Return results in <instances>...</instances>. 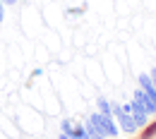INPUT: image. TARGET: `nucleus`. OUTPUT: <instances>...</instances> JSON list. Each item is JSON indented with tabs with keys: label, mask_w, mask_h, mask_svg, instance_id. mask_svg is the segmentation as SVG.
<instances>
[{
	"label": "nucleus",
	"mask_w": 156,
	"mask_h": 139,
	"mask_svg": "<svg viewBox=\"0 0 156 139\" xmlns=\"http://www.w3.org/2000/svg\"><path fill=\"white\" fill-rule=\"evenodd\" d=\"M111 115L115 118L120 132H125V134H137V132H139L135 118H132L130 113H125V110H122V106H120L118 101H111Z\"/></svg>",
	"instance_id": "nucleus-1"
},
{
	"label": "nucleus",
	"mask_w": 156,
	"mask_h": 139,
	"mask_svg": "<svg viewBox=\"0 0 156 139\" xmlns=\"http://www.w3.org/2000/svg\"><path fill=\"white\" fill-rule=\"evenodd\" d=\"M89 120L94 122V127H96L98 132H103L108 139H115L118 134H120V127H118V122H115L113 115H103V113L94 110V113L89 115Z\"/></svg>",
	"instance_id": "nucleus-2"
},
{
	"label": "nucleus",
	"mask_w": 156,
	"mask_h": 139,
	"mask_svg": "<svg viewBox=\"0 0 156 139\" xmlns=\"http://www.w3.org/2000/svg\"><path fill=\"white\" fill-rule=\"evenodd\" d=\"M130 106H132V108H130V115L135 118L137 127H139V130H142V127H147V125H149V120H151V115L147 113V108H144L139 101H135V99L130 101Z\"/></svg>",
	"instance_id": "nucleus-3"
},
{
	"label": "nucleus",
	"mask_w": 156,
	"mask_h": 139,
	"mask_svg": "<svg viewBox=\"0 0 156 139\" xmlns=\"http://www.w3.org/2000/svg\"><path fill=\"white\" fill-rule=\"evenodd\" d=\"M132 99L139 101V103L147 108V113H149V115H156V96H147V94H144V91L137 86L135 94H132Z\"/></svg>",
	"instance_id": "nucleus-4"
},
{
	"label": "nucleus",
	"mask_w": 156,
	"mask_h": 139,
	"mask_svg": "<svg viewBox=\"0 0 156 139\" xmlns=\"http://www.w3.org/2000/svg\"><path fill=\"white\" fill-rule=\"evenodd\" d=\"M137 86H139L147 96H156V86H154V82H151V77H149V72L137 77Z\"/></svg>",
	"instance_id": "nucleus-5"
},
{
	"label": "nucleus",
	"mask_w": 156,
	"mask_h": 139,
	"mask_svg": "<svg viewBox=\"0 0 156 139\" xmlns=\"http://www.w3.org/2000/svg\"><path fill=\"white\" fill-rule=\"evenodd\" d=\"M82 125H84V130H87V134H89L91 139H108L106 134H103V132H98L96 127H94V122H91L89 118H84V120H82Z\"/></svg>",
	"instance_id": "nucleus-6"
},
{
	"label": "nucleus",
	"mask_w": 156,
	"mask_h": 139,
	"mask_svg": "<svg viewBox=\"0 0 156 139\" xmlns=\"http://www.w3.org/2000/svg\"><path fill=\"white\" fill-rule=\"evenodd\" d=\"M67 137H72V139H91L89 134H87V130H84L82 122H75V127L67 132Z\"/></svg>",
	"instance_id": "nucleus-7"
},
{
	"label": "nucleus",
	"mask_w": 156,
	"mask_h": 139,
	"mask_svg": "<svg viewBox=\"0 0 156 139\" xmlns=\"http://www.w3.org/2000/svg\"><path fill=\"white\" fill-rule=\"evenodd\" d=\"M139 132H142L139 139H156V120H149V125H147V127H142Z\"/></svg>",
	"instance_id": "nucleus-8"
},
{
	"label": "nucleus",
	"mask_w": 156,
	"mask_h": 139,
	"mask_svg": "<svg viewBox=\"0 0 156 139\" xmlns=\"http://www.w3.org/2000/svg\"><path fill=\"white\" fill-rule=\"evenodd\" d=\"M96 110L103 113V115H111V101L106 96H96Z\"/></svg>",
	"instance_id": "nucleus-9"
},
{
	"label": "nucleus",
	"mask_w": 156,
	"mask_h": 139,
	"mask_svg": "<svg viewBox=\"0 0 156 139\" xmlns=\"http://www.w3.org/2000/svg\"><path fill=\"white\" fill-rule=\"evenodd\" d=\"M75 122H77L75 118H65V120H60V132H62V134H67V132L75 127Z\"/></svg>",
	"instance_id": "nucleus-10"
},
{
	"label": "nucleus",
	"mask_w": 156,
	"mask_h": 139,
	"mask_svg": "<svg viewBox=\"0 0 156 139\" xmlns=\"http://www.w3.org/2000/svg\"><path fill=\"white\" fill-rule=\"evenodd\" d=\"M5 19V0H0V22Z\"/></svg>",
	"instance_id": "nucleus-11"
},
{
	"label": "nucleus",
	"mask_w": 156,
	"mask_h": 139,
	"mask_svg": "<svg viewBox=\"0 0 156 139\" xmlns=\"http://www.w3.org/2000/svg\"><path fill=\"white\" fill-rule=\"evenodd\" d=\"M55 139H72V137H67V134H62V132H60V134H58Z\"/></svg>",
	"instance_id": "nucleus-12"
},
{
	"label": "nucleus",
	"mask_w": 156,
	"mask_h": 139,
	"mask_svg": "<svg viewBox=\"0 0 156 139\" xmlns=\"http://www.w3.org/2000/svg\"><path fill=\"white\" fill-rule=\"evenodd\" d=\"M15 2H17V0H5V5H15Z\"/></svg>",
	"instance_id": "nucleus-13"
}]
</instances>
